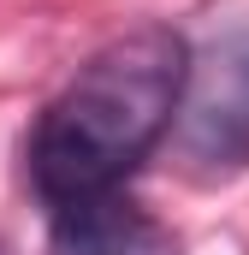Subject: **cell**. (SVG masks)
<instances>
[{
	"label": "cell",
	"instance_id": "obj_1",
	"mask_svg": "<svg viewBox=\"0 0 249 255\" xmlns=\"http://www.w3.org/2000/svg\"><path fill=\"white\" fill-rule=\"evenodd\" d=\"M196 48L172 24H136L95 48L30 130V184L60 214L71 202L113 196L178 125Z\"/></svg>",
	"mask_w": 249,
	"mask_h": 255
},
{
	"label": "cell",
	"instance_id": "obj_2",
	"mask_svg": "<svg viewBox=\"0 0 249 255\" xmlns=\"http://www.w3.org/2000/svg\"><path fill=\"white\" fill-rule=\"evenodd\" d=\"M172 130L196 172H244L249 166V24L220 30L190 60V83Z\"/></svg>",
	"mask_w": 249,
	"mask_h": 255
},
{
	"label": "cell",
	"instance_id": "obj_3",
	"mask_svg": "<svg viewBox=\"0 0 249 255\" xmlns=\"http://www.w3.org/2000/svg\"><path fill=\"white\" fill-rule=\"evenodd\" d=\"M48 220H54V255H154L160 250L154 220L136 202H124L119 190L71 202Z\"/></svg>",
	"mask_w": 249,
	"mask_h": 255
}]
</instances>
